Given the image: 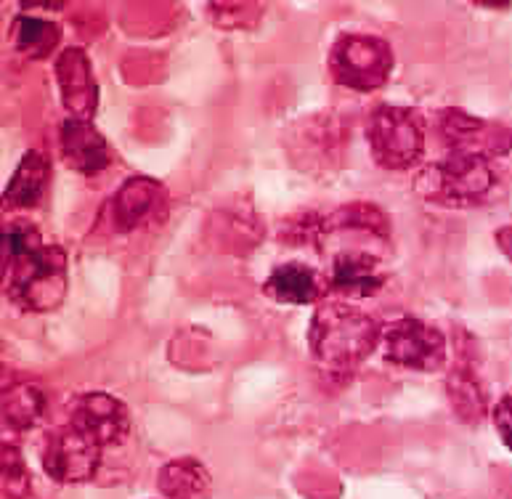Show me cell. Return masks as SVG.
Returning a JSON list of instances; mask_svg holds the SVG:
<instances>
[{
    "label": "cell",
    "mask_w": 512,
    "mask_h": 499,
    "mask_svg": "<svg viewBox=\"0 0 512 499\" xmlns=\"http://www.w3.org/2000/svg\"><path fill=\"white\" fill-rule=\"evenodd\" d=\"M3 290L22 311H54L67 292V255L43 242L30 223L3 229Z\"/></svg>",
    "instance_id": "1"
},
{
    "label": "cell",
    "mask_w": 512,
    "mask_h": 499,
    "mask_svg": "<svg viewBox=\"0 0 512 499\" xmlns=\"http://www.w3.org/2000/svg\"><path fill=\"white\" fill-rule=\"evenodd\" d=\"M383 338V327L359 308L327 303L316 308L308 330V348L327 380L348 383Z\"/></svg>",
    "instance_id": "2"
},
{
    "label": "cell",
    "mask_w": 512,
    "mask_h": 499,
    "mask_svg": "<svg viewBox=\"0 0 512 499\" xmlns=\"http://www.w3.org/2000/svg\"><path fill=\"white\" fill-rule=\"evenodd\" d=\"M497 186V173L489 160L473 154L449 152L444 160L425 165L414 178V192L430 205L467 208L489 200Z\"/></svg>",
    "instance_id": "3"
},
{
    "label": "cell",
    "mask_w": 512,
    "mask_h": 499,
    "mask_svg": "<svg viewBox=\"0 0 512 499\" xmlns=\"http://www.w3.org/2000/svg\"><path fill=\"white\" fill-rule=\"evenodd\" d=\"M329 72L337 85L351 91H377L393 72V48L375 35L348 32L335 40L329 51Z\"/></svg>",
    "instance_id": "4"
},
{
    "label": "cell",
    "mask_w": 512,
    "mask_h": 499,
    "mask_svg": "<svg viewBox=\"0 0 512 499\" xmlns=\"http://www.w3.org/2000/svg\"><path fill=\"white\" fill-rule=\"evenodd\" d=\"M367 141L377 165L406 170L425 152V120L417 109L377 107L367 123Z\"/></svg>",
    "instance_id": "5"
},
{
    "label": "cell",
    "mask_w": 512,
    "mask_h": 499,
    "mask_svg": "<svg viewBox=\"0 0 512 499\" xmlns=\"http://www.w3.org/2000/svg\"><path fill=\"white\" fill-rule=\"evenodd\" d=\"M383 356L388 364L414 369V372H436L446 361L444 332L430 324L404 316L383 327Z\"/></svg>",
    "instance_id": "6"
},
{
    "label": "cell",
    "mask_w": 512,
    "mask_h": 499,
    "mask_svg": "<svg viewBox=\"0 0 512 499\" xmlns=\"http://www.w3.org/2000/svg\"><path fill=\"white\" fill-rule=\"evenodd\" d=\"M438 131L451 152L473 154L483 160L505 157L512 149V131L507 125L467 115L465 109H444L438 115Z\"/></svg>",
    "instance_id": "7"
},
{
    "label": "cell",
    "mask_w": 512,
    "mask_h": 499,
    "mask_svg": "<svg viewBox=\"0 0 512 499\" xmlns=\"http://www.w3.org/2000/svg\"><path fill=\"white\" fill-rule=\"evenodd\" d=\"M101 446L72 425L51 430L43 444V470L56 484H85L99 473Z\"/></svg>",
    "instance_id": "8"
},
{
    "label": "cell",
    "mask_w": 512,
    "mask_h": 499,
    "mask_svg": "<svg viewBox=\"0 0 512 499\" xmlns=\"http://www.w3.org/2000/svg\"><path fill=\"white\" fill-rule=\"evenodd\" d=\"M69 425L104 449V446L123 444L125 438H128L130 412L123 401L115 399L112 393H80L69 404Z\"/></svg>",
    "instance_id": "9"
},
{
    "label": "cell",
    "mask_w": 512,
    "mask_h": 499,
    "mask_svg": "<svg viewBox=\"0 0 512 499\" xmlns=\"http://www.w3.org/2000/svg\"><path fill=\"white\" fill-rule=\"evenodd\" d=\"M56 80L62 91V104L69 117L91 120L99 109V83L93 77L91 59L83 48H67L56 59Z\"/></svg>",
    "instance_id": "10"
},
{
    "label": "cell",
    "mask_w": 512,
    "mask_h": 499,
    "mask_svg": "<svg viewBox=\"0 0 512 499\" xmlns=\"http://www.w3.org/2000/svg\"><path fill=\"white\" fill-rule=\"evenodd\" d=\"M62 154L69 168L83 176H96L115 160V152L99 128L91 120H77V117H67L62 123Z\"/></svg>",
    "instance_id": "11"
},
{
    "label": "cell",
    "mask_w": 512,
    "mask_h": 499,
    "mask_svg": "<svg viewBox=\"0 0 512 499\" xmlns=\"http://www.w3.org/2000/svg\"><path fill=\"white\" fill-rule=\"evenodd\" d=\"M332 287L345 298H372L383 290V263L367 250H345L332 261Z\"/></svg>",
    "instance_id": "12"
},
{
    "label": "cell",
    "mask_w": 512,
    "mask_h": 499,
    "mask_svg": "<svg viewBox=\"0 0 512 499\" xmlns=\"http://www.w3.org/2000/svg\"><path fill=\"white\" fill-rule=\"evenodd\" d=\"M263 292L284 306H311L321 295V282L314 269L303 263H282L263 282Z\"/></svg>",
    "instance_id": "13"
},
{
    "label": "cell",
    "mask_w": 512,
    "mask_h": 499,
    "mask_svg": "<svg viewBox=\"0 0 512 499\" xmlns=\"http://www.w3.org/2000/svg\"><path fill=\"white\" fill-rule=\"evenodd\" d=\"M48 178H51V162L46 160V154L32 149L16 165L14 176H11L6 192H3V202L11 205V208H32V205H38L48 189Z\"/></svg>",
    "instance_id": "14"
},
{
    "label": "cell",
    "mask_w": 512,
    "mask_h": 499,
    "mask_svg": "<svg viewBox=\"0 0 512 499\" xmlns=\"http://www.w3.org/2000/svg\"><path fill=\"white\" fill-rule=\"evenodd\" d=\"M157 486L168 499H207L213 492V478L199 460L178 457L162 465Z\"/></svg>",
    "instance_id": "15"
},
{
    "label": "cell",
    "mask_w": 512,
    "mask_h": 499,
    "mask_svg": "<svg viewBox=\"0 0 512 499\" xmlns=\"http://www.w3.org/2000/svg\"><path fill=\"white\" fill-rule=\"evenodd\" d=\"M162 194L160 184H154L152 178H130L112 200V215H115L117 229H133L138 223L149 218L157 208V197Z\"/></svg>",
    "instance_id": "16"
},
{
    "label": "cell",
    "mask_w": 512,
    "mask_h": 499,
    "mask_svg": "<svg viewBox=\"0 0 512 499\" xmlns=\"http://www.w3.org/2000/svg\"><path fill=\"white\" fill-rule=\"evenodd\" d=\"M48 399L38 385L16 383L3 391V423L16 433L32 430L46 417Z\"/></svg>",
    "instance_id": "17"
},
{
    "label": "cell",
    "mask_w": 512,
    "mask_h": 499,
    "mask_svg": "<svg viewBox=\"0 0 512 499\" xmlns=\"http://www.w3.org/2000/svg\"><path fill=\"white\" fill-rule=\"evenodd\" d=\"M59 40H62L59 24L40 19V16L22 14L11 24V43L27 59H46L48 54H54Z\"/></svg>",
    "instance_id": "18"
},
{
    "label": "cell",
    "mask_w": 512,
    "mask_h": 499,
    "mask_svg": "<svg viewBox=\"0 0 512 499\" xmlns=\"http://www.w3.org/2000/svg\"><path fill=\"white\" fill-rule=\"evenodd\" d=\"M321 234H337V231H364L375 237H388L390 223L385 213L367 202H353L348 208H340L327 221H321Z\"/></svg>",
    "instance_id": "19"
},
{
    "label": "cell",
    "mask_w": 512,
    "mask_h": 499,
    "mask_svg": "<svg viewBox=\"0 0 512 499\" xmlns=\"http://www.w3.org/2000/svg\"><path fill=\"white\" fill-rule=\"evenodd\" d=\"M449 399L459 417H465L470 423H478L486 415V396L470 367H457L449 375Z\"/></svg>",
    "instance_id": "20"
},
{
    "label": "cell",
    "mask_w": 512,
    "mask_h": 499,
    "mask_svg": "<svg viewBox=\"0 0 512 499\" xmlns=\"http://www.w3.org/2000/svg\"><path fill=\"white\" fill-rule=\"evenodd\" d=\"M32 492L30 470L14 444H3V497L27 499Z\"/></svg>",
    "instance_id": "21"
},
{
    "label": "cell",
    "mask_w": 512,
    "mask_h": 499,
    "mask_svg": "<svg viewBox=\"0 0 512 499\" xmlns=\"http://www.w3.org/2000/svg\"><path fill=\"white\" fill-rule=\"evenodd\" d=\"M494 428H497L499 438L507 449H512V393L502 396L494 407Z\"/></svg>",
    "instance_id": "22"
},
{
    "label": "cell",
    "mask_w": 512,
    "mask_h": 499,
    "mask_svg": "<svg viewBox=\"0 0 512 499\" xmlns=\"http://www.w3.org/2000/svg\"><path fill=\"white\" fill-rule=\"evenodd\" d=\"M497 245L512 261V226H502V229L497 231Z\"/></svg>",
    "instance_id": "23"
}]
</instances>
